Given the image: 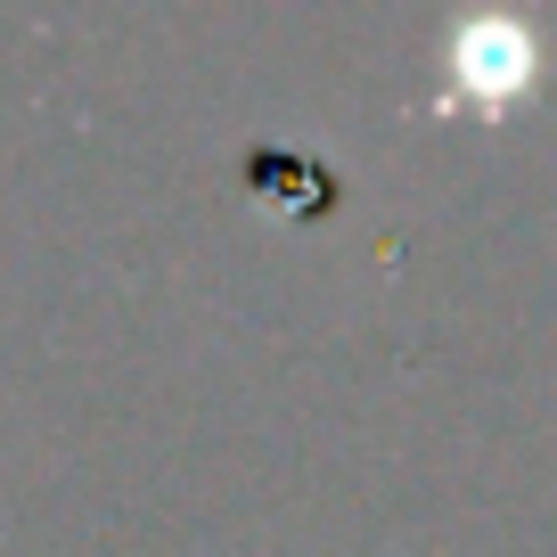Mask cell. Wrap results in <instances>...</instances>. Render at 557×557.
Wrapping results in <instances>:
<instances>
[{"label":"cell","instance_id":"1","mask_svg":"<svg viewBox=\"0 0 557 557\" xmlns=\"http://www.w3.org/2000/svg\"><path fill=\"white\" fill-rule=\"evenodd\" d=\"M541 83V34L524 17H468L443 50V115H508Z\"/></svg>","mask_w":557,"mask_h":557}]
</instances>
